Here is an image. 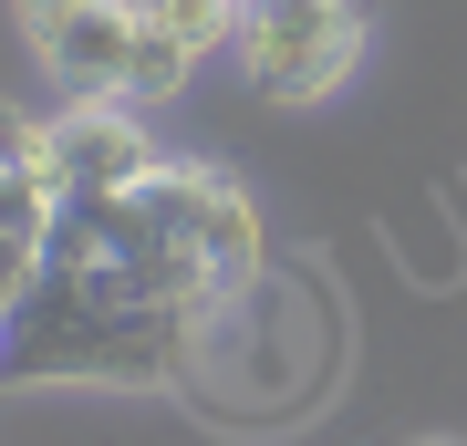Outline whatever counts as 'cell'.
Instances as JSON below:
<instances>
[{
    "instance_id": "cell-1",
    "label": "cell",
    "mask_w": 467,
    "mask_h": 446,
    "mask_svg": "<svg viewBox=\"0 0 467 446\" xmlns=\"http://www.w3.org/2000/svg\"><path fill=\"white\" fill-rule=\"evenodd\" d=\"M364 42H374L364 0H239L229 63L250 73V94H270V104H322V94L353 83Z\"/></svg>"
},
{
    "instance_id": "cell-2",
    "label": "cell",
    "mask_w": 467,
    "mask_h": 446,
    "mask_svg": "<svg viewBox=\"0 0 467 446\" xmlns=\"http://www.w3.org/2000/svg\"><path fill=\"white\" fill-rule=\"evenodd\" d=\"M63 218V166H52V125L0 104V270L32 281L42 270V239Z\"/></svg>"
},
{
    "instance_id": "cell-3",
    "label": "cell",
    "mask_w": 467,
    "mask_h": 446,
    "mask_svg": "<svg viewBox=\"0 0 467 446\" xmlns=\"http://www.w3.org/2000/svg\"><path fill=\"white\" fill-rule=\"evenodd\" d=\"M52 166H63V198H115V187L156 177V135L135 125V104H63L52 115Z\"/></svg>"
},
{
    "instance_id": "cell-4",
    "label": "cell",
    "mask_w": 467,
    "mask_h": 446,
    "mask_svg": "<svg viewBox=\"0 0 467 446\" xmlns=\"http://www.w3.org/2000/svg\"><path fill=\"white\" fill-rule=\"evenodd\" d=\"M135 32H146V0H94V11L73 21L52 52H42V73L63 83V104H125Z\"/></svg>"
},
{
    "instance_id": "cell-5",
    "label": "cell",
    "mask_w": 467,
    "mask_h": 446,
    "mask_svg": "<svg viewBox=\"0 0 467 446\" xmlns=\"http://www.w3.org/2000/svg\"><path fill=\"white\" fill-rule=\"evenodd\" d=\"M187 73H198V52H187V42L167 32V21L146 11V32H135V73H125V104H167Z\"/></svg>"
},
{
    "instance_id": "cell-6",
    "label": "cell",
    "mask_w": 467,
    "mask_h": 446,
    "mask_svg": "<svg viewBox=\"0 0 467 446\" xmlns=\"http://www.w3.org/2000/svg\"><path fill=\"white\" fill-rule=\"evenodd\" d=\"M146 11L167 21L187 52H229L239 42V0H146Z\"/></svg>"
},
{
    "instance_id": "cell-7",
    "label": "cell",
    "mask_w": 467,
    "mask_h": 446,
    "mask_svg": "<svg viewBox=\"0 0 467 446\" xmlns=\"http://www.w3.org/2000/svg\"><path fill=\"white\" fill-rule=\"evenodd\" d=\"M84 11H94V0H11V21H21V42H32V63H42V52L63 42V32H73V21H84Z\"/></svg>"
},
{
    "instance_id": "cell-8",
    "label": "cell",
    "mask_w": 467,
    "mask_h": 446,
    "mask_svg": "<svg viewBox=\"0 0 467 446\" xmlns=\"http://www.w3.org/2000/svg\"><path fill=\"white\" fill-rule=\"evenodd\" d=\"M21 291H32V281H11V270H0V322H11V312H21Z\"/></svg>"
},
{
    "instance_id": "cell-9",
    "label": "cell",
    "mask_w": 467,
    "mask_h": 446,
    "mask_svg": "<svg viewBox=\"0 0 467 446\" xmlns=\"http://www.w3.org/2000/svg\"><path fill=\"white\" fill-rule=\"evenodd\" d=\"M416 446H457V436H416Z\"/></svg>"
}]
</instances>
